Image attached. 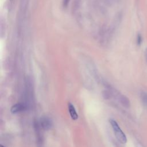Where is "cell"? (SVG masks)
Instances as JSON below:
<instances>
[{
  "label": "cell",
  "mask_w": 147,
  "mask_h": 147,
  "mask_svg": "<svg viewBox=\"0 0 147 147\" xmlns=\"http://www.w3.org/2000/svg\"><path fill=\"white\" fill-rule=\"evenodd\" d=\"M110 123L113 127V131L114 132V134H115V136L117 139L121 143L125 144L127 142V138H126L125 133L121 129L118 123L113 119H110Z\"/></svg>",
  "instance_id": "obj_1"
},
{
  "label": "cell",
  "mask_w": 147,
  "mask_h": 147,
  "mask_svg": "<svg viewBox=\"0 0 147 147\" xmlns=\"http://www.w3.org/2000/svg\"><path fill=\"white\" fill-rule=\"evenodd\" d=\"M38 122L41 128L45 130H48L51 129L53 125V123L51 119L47 116L41 117Z\"/></svg>",
  "instance_id": "obj_2"
},
{
  "label": "cell",
  "mask_w": 147,
  "mask_h": 147,
  "mask_svg": "<svg viewBox=\"0 0 147 147\" xmlns=\"http://www.w3.org/2000/svg\"><path fill=\"white\" fill-rule=\"evenodd\" d=\"M28 109L24 103H16L10 109V111L13 114H16L23 111Z\"/></svg>",
  "instance_id": "obj_3"
},
{
  "label": "cell",
  "mask_w": 147,
  "mask_h": 147,
  "mask_svg": "<svg viewBox=\"0 0 147 147\" xmlns=\"http://www.w3.org/2000/svg\"><path fill=\"white\" fill-rule=\"evenodd\" d=\"M68 110L69 113L70 114V116L74 120H76L78 118V115L76 111V110L75 109V107L71 103H68Z\"/></svg>",
  "instance_id": "obj_4"
},
{
  "label": "cell",
  "mask_w": 147,
  "mask_h": 147,
  "mask_svg": "<svg viewBox=\"0 0 147 147\" xmlns=\"http://www.w3.org/2000/svg\"><path fill=\"white\" fill-rule=\"evenodd\" d=\"M118 99L120 103L125 107H129L130 106V102L129 99L125 95L119 94L118 95Z\"/></svg>",
  "instance_id": "obj_5"
},
{
  "label": "cell",
  "mask_w": 147,
  "mask_h": 147,
  "mask_svg": "<svg viewBox=\"0 0 147 147\" xmlns=\"http://www.w3.org/2000/svg\"><path fill=\"white\" fill-rule=\"evenodd\" d=\"M140 98L143 105L147 107V92L145 91H142L140 93Z\"/></svg>",
  "instance_id": "obj_6"
},
{
  "label": "cell",
  "mask_w": 147,
  "mask_h": 147,
  "mask_svg": "<svg viewBox=\"0 0 147 147\" xmlns=\"http://www.w3.org/2000/svg\"><path fill=\"white\" fill-rule=\"evenodd\" d=\"M137 42L138 45H140L142 42V37L140 34H138L137 36Z\"/></svg>",
  "instance_id": "obj_7"
},
{
  "label": "cell",
  "mask_w": 147,
  "mask_h": 147,
  "mask_svg": "<svg viewBox=\"0 0 147 147\" xmlns=\"http://www.w3.org/2000/svg\"><path fill=\"white\" fill-rule=\"evenodd\" d=\"M69 1V0H64V2H63V3H64V5H66Z\"/></svg>",
  "instance_id": "obj_8"
},
{
  "label": "cell",
  "mask_w": 147,
  "mask_h": 147,
  "mask_svg": "<svg viewBox=\"0 0 147 147\" xmlns=\"http://www.w3.org/2000/svg\"><path fill=\"white\" fill-rule=\"evenodd\" d=\"M1 147H5V146H2V145H1Z\"/></svg>",
  "instance_id": "obj_9"
}]
</instances>
